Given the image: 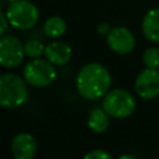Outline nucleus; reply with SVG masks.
Returning <instances> with one entry per match:
<instances>
[{
	"instance_id": "obj_1",
	"label": "nucleus",
	"mask_w": 159,
	"mask_h": 159,
	"mask_svg": "<svg viewBox=\"0 0 159 159\" xmlns=\"http://www.w3.org/2000/svg\"><path fill=\"white\" fill-rule=\"evenodd\" d=\"M112 83L109 71L97 62L84 65L76 78L77 92L86 99H98L104 97Z\"/></svg>"
},
{
	"instance_id": "obj_2",
	"label": "nucleus",
	"mask_w": 159,
	"mask_h": 159,
	"mask_svg": "<svg viewBox=\"0 0 159 159\" xmlns=\"http://www.w3.org/2000/svg\"><path fill=\"white\" fill-rule=\"evenodd\" d=\"M29 99L25 78L15 73H5L0 77V104L7 109H16Z\"/></svg>"
},
{
	"instance_id": "obj_3",
	"label": "nucleus",
	"mask_w": 159,
	"mask_h": 159,
	"mask_svg": "<svg viewBox=\"0 0 159 159\" xmlns=\"http://www.w3.org/2000/svg\"><path fill=\"white\" fill-rule=\"evenodd\" d=\"M102 107L113 118H125L134 112L135 99L128 91L117 88L106 93Z\"/></svg>"
},
{
	"instance_id": "obj_4",
	"label": "nucleus",
	"mask_w": 159,
	"mask_h": 159,
	"mask_svg": "<svg viewBox=\"0 0 159 159\" xmlns=\"http://www.w3.org/2000/svg\"><path fill=\"white\" fill-rule=\"evenodd\" d=\"M6 16L12 27L17 30H30L39 21V10L36 5L27 0H16L10 2Z\"/></svg>"
},
{
	"instance_id": "obj_5",
	"label": "nucleus",
	"mask_w": 159,
	"mask_h": 159,
	"mask_svg": "<svg viewBox=\"0 0 159 159\" xmlns=\"http://www.w3.org/2000/svg\"><path fill=\"white\" fill-rule=\"evenodd\" d=\"M24 78L34 87H47L55 81L56 70L53 63L47 58L42 60L37 57L26 63L24 68Z\"/></svg>"
},
{
	"instance_id": "obj_6",
	"label": "nucleus",
	"mask_w": 159,
	"mask_h": 159,
	"mask_svg": "<svg viewBox=\"0 0 159 159\" xmlns=\"http://www.w3.org/2000/svg\"><path fill=\"white\" fill-rule=\"evenodd\" d=\"M25 50L15 36H2L0 40V63L6 68L17 67L24 60Z\"/></svg>"
},
{
	"instance_id": "obj_7",
	"label": "nucleus",
	"mask_w": 159,
	"mask_h": 159,
	"mask_svg": "<svg viewBox=\"0 0 159 159\" xmlns=\"http://www.w3.org/2000/svg\"><path fill=\"white\" fill-rule=\"evenodd\" d=\"M135 92L143 99H154L159 96V70L147 67L135 78Z\"/></svg>"
},
{
	"instance_id": "obj_8",
	"label": "nucleus",
	"mask_w": 159,
	"mask_h": 159,
	"mask_svg": "<svg viewBox=\"0 0 159 159\" xmlns=\"http://www.w3.org/2000/svg\"><path fill=\"white\" fill-rule=\"evenodd\" d=\"M107 43L109 48L119 55L130 53L135 47V37L130 30L123 26L113 27L107 35Z\"/></svg>"
},
{
	"instance_id": "obj_9",
	"label": "nucleus",
	"mask_w": 159,
	"mask_h": 159,
	"mask_svg": "<svg viewBox=\"0 0 159 159\" xmlns=\"http://www.w3.org/2000/svg\"><path fill=\"white\" fill-rule=\"evenodd\" d=\"M11 152L16 159H32L37 153L36 139L30 133H19L11 142Z\"/></svg>"
},
{
	"instance_id": "obj_10",
	"label": "nucleus",
	"mask_w": 159,
	"mask_h": 159,
	"mask_svg": "<svg viewBox=\"0 0 159 159\" xmlns=\"http://www.w3.org/2000/svg\"><path fill=\"white\" fill-rule=\"evenodd\" d=\"M45 56L51 63L63 66L70 62L72 57V50L62 41H53L45 47Z\"/></svg>"
},
{
	"instance_id": "obj_11",
	"label": "nucleus",
	"mask_w": 159,
	"mask_h": 159,
	"mask_svg": "<svg viewBox=\"0 0 159 159\" xmlns=\"http://www.w3.org/2000/svg\"><path fill=\"white\" fill-rule=\"evenodd\" d=\"M142 31L149 41L159 42V9H152L144 15Z\"/></svg>"
},
{
	"instance_id": "obj_12",
	"label": "nucleus",
	"mask_w": 159,
	"mask_h": 159,
	"mask_svg": "<svg viewBox=\"0 0 159 159\" xmlns=\"http://www.w3.org/2000/svg\"><path fill=\"white\" fill-rule=\"evenodd\" d=\"M109 114L102 108L96 107L91 111L89 116H88V120L87 124L89 127V129L94 133H103L107 130V128L109 127Z\"/></svg>"
},
{
	"instance_id": "obj_13",
	"label": "nucleus",
	"mask_w": 159,
	"mask_h": 159,
	"mask_svg": "<svg viewBox=\"0 0 159 159\" xmlns=\"http://www.w3.org/2000/svg\"><path fill=\"white\" fill-rule=\"evenodd\" d=\"M66 21L60 16H51L43 24V32L50 39H58L66 32Z\"/></svg>"
},
{
	"instance_id": "obj_14",
	"label": "nucleus",
	"mask_w": 159,
	"mask_h": 159,
	"mask_svg": "<svg viewBox=\"0 0 159 159\" xmlns=\"http://www.w3.org/2000/svg\"><path fill=\"white\" fill-rule=\"evenodd\" d=\"M45 47L46 46H43V43L41 41H37V40H30L24 45L25 55L29 56L30 58L40 57L42 53H45Z\"/></svg>"
},
{
	"instance_id": "obj_15",
	"label": "nucleus",
	"mask_w": 159,
	"mask_h": 159,
	"mask_svg": "<svg viewBox=\"0 0 159 159\" xmlns=\"http://www.w3.org/2000/svg\"><path fill=\"white\" fill-rule=\"evenodd\" d=\"M143 62L145 67L158 68L159 67V48L149 47L143 53Z\"/></svg>"
},
{
	"instance_id": "obj_16",
	"label": "nucleus",
	"mask_w": 159,
	"mask_h": 159,
	"mask_svg": "<svg viewBox=\"0 0 159 159\" xmlns=\"http://www.w3.org/2000/svg\"><path fill=\"white\" fill-rule=\"evenodd\" d=\"M112 155L102 149H93L84 155V159H111Z\"/></svg>"
},
{
	"instance_id": "obj_17",
	"label": "nucleus",
	"mask_w": 159,
	"mask_h": 159,
	"mask_svg": "<svg viewBox=\"0 0 159 159\" xmlns=\"http://www.w3.org/2000/svg\"><path fill=\"white\" fill-rule=\"evenodd\" d=\"M0 20H1V29H0V35L2 36V35L6 32V30H7V22H9L6 14H4V12H0Z\"/></svg>"
},
{
	"instance_id": "obj_18",
	"label": "nucleus",
	"mask_w": 159,
	"mask_h": 159,
	"mask_svg": "<svg viewBox=\"0 0 159 159\" xmlns=\"http://www.w3.org/2000/svg\"><path fill=\"white\" fill-rule=\"evenodd\" d=\"M111 30H112V29H111L109 24H107V22H102V24H99V26H98V32L102 34V35H106V36L109 34Z\"/></svg>"
},
{
	"instance_id": "obj_19",
	"label": "nucleus",
	"mask_w": 159,
	"mask_h": 159,
	"mask_svg": "<svg viewBox=\"0 0 159 159\" xmlns=\"http://www.w3.org/2000/svg\"><path fill=\"white\" fill-rule=\"evenodd\" d=\"M120 159H135V157H134V155H129V154H127V155H122Z\"/></svg>"
},
{
	"instance_id": "obj_20",
	"label": "nucleus",
	"mask_w": 159,
	"mask_h": 159,
	"mask_svg": "<svg viewBox=\"0 0 159 159\" xmlns=\"http://www.w3.org/2000/svg\"><path fill=\"white\" fill-rule=\"evenodd\" d=\"M6 1H9V2H14V1H16V0H6Z\"/></svg>"
}]
</instances>
